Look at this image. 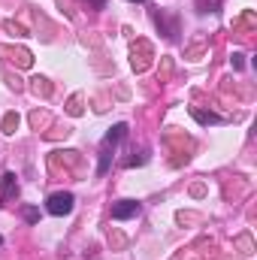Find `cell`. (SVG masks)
<instances>
[{
    "mask_svg": "<svg viewBox=\"0 0 257 260\" xmlns=\"http://www.w3.org/2000/svg\"><path fill=\"white\" fill-rule=\"evenodd\" d=\"M18 124V118L15 115H6V121H3V127H6V133H12V127Z\"/></svg>",
    "mask_w": 257,
    "mask_h": 260,
    "instance_id": "5",
    "label": "cell"
},
{
    "mask_svg": "<svg viewBox=\"0 0 257 260\" xmlns=\"http://www.w3.org/2000/svg\"><path fill=\"white\" fill-rule=\"evenodd\" d=\"M24 218H27V221H30V224H34V221H37V218H40V212H37V209H24Z\"/></svg>",
    "mask_w": 257,
    "mask_h": 260,
    "instance_id": "6",
    "label": "cell"
},
{
    "mask_svg": "<svg viewBox=\"0 0 257 260\" xmlns=\"http://www.w3.org/2000/svg\"><path fill=\"white\" fill-rule=\"evenodd\" d=\"M124 133H127V124H115V127L106 133V139H103V157H100V176L109 170V145H115Z\"/></svg>",
    "mask_w": 257,
    "mask_h": 260,
    "instance_id": "2",
    "label": "cell"
},
{
    "mask_svg": "<svg viewBox=\"0 0 257 260\" xmlns=\"http://www.w3.org/2000/svg\"><path fill=\"white\" fill-rule=\"evenodd\" d=\"M0 185H3V194H0V200H9V197L18 194V182H15V176H12V173H3Z\"/></svg>",
    "mask_w": 257,
    "mask_h": 260,
    "instance_id": "4",
    "label": "cell"
},
{
    "mask_svg": "<svg viewBox=\"0 0 257 260\" xmlns=\"http://www.w3.org/2000/svg\"><path fill=\"white\" fill-rule=\"evenodd\" d=\"M133 215H139V203H130V200L118 203V206L112 209V218H115V221H127Z\"/></svg>",
    "mask_w": 257,
    "mask_h": 260,
    "instance_id": "3",
    "label": "cell"
},
{
    "mask_svg": "<svg viewBox=\"0 0 257 260\" xmlns=\"http://www.w3.org/2000/svg\"><path fill=\"white\" fill-rule=\"evenodd\" d=\"M130 3H145V0H130Z\"/></svg>",
    "mask_w": 257,
    "mask_h": 260,
    "instance_id": "7",
    "label": "cell"
},
{
    "mask_svg": "<svg viewBox=\"0 0 257 260\" xmlns=\"http://www.w3.org/2000/svg\"><path fill=\"white\" fill-rule=\"evenodd\" d=\"M73 206H76V197L70 194V191H58V194H52L49 200H46V209H49V215H55V218L70 215Z\"/></svg>",
    "mask_w": 257,
    "mask_h": 260,
    "instance_id": "1",
    "label": "cell"
}]
</instances>
